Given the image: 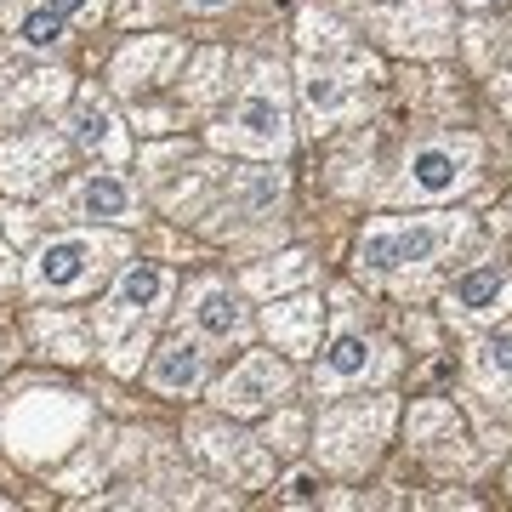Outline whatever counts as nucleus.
I'll return each instance as SVG.
<instances>
[{"label": "nucleus", "instance_id": "f257e3e1", "mask_svg": "<svg viewBox=\"0 0 512 512\" xmlns=\"http://www.w3.org/2000/svg\"><path fill=\"white\" fill-rule=\"evenodd\" d=\"M165 291H171V274H165L160 262H126L120 279H114V291L103 296V308H97V336L109 342V365L126 376L137 370V353L148 342V325H154V313L165 308Z\"/></svg>", "mask_w": 512, "mask_h": 512}, {"label": "nucleus", "instance_id": "f03ea898", "mask_svg": "<svg viewBox=\"0 0 512 512\" xmlns=\"http://www.w3.org/2000/svg\"><path fill=\"white\" fill-rule=\"evenodd\" d=\"M473 234L467 217H376L359 234V274H399V268H427L450 245Z\"/></svg>", "mask_w": 512, "mask_h": 512}, {"label": "nucleus", "instance_id": "7ed1b4c3", "mask_svg": "<svg viewBox=\"0 0 512 512\" xmlns=\"http://www.w3.org/2000/svg\"><path fill=\"white\" fill-rule=\"evenodd\" d=\"M114 262H126V239L114 228H74V234H57L35 251L29 285L40 296H86L114 274Z\"/></svg>", "mask_w": 512, "mask_h": 512}, {"label": "nucleus", "instance_id": "20e7f679", "mask_svg": "<svg viewBox=\"0 0 512 512\" xmlns=\"http://www.w3.org/2000/svg\"><path fill=\"white\" fill-rule=\"evenodd\" d=\"M211 143L234 148V154H256V160H279L291 148V97H285V74L256 69L251 86L239 92L234 114L211 126Z\"/></svg>", "mask_w": 512, "mask_h": 512}, {"label": "nucleus", "instance_id": "39448f33", "mask_svg": "<svg viewBox=\"0 0 512 512\" xmlns=\"http://www.w3.org/2000/svg\"><path fill=\"white\" fill-rule=\"evenodd\" d=\"M86 421H92V410H86L80 393H23L0 427H6V444L23 461H46V456H63L86 433Z\"/></svg>", "mask_w": 512, "mask_h": 512}, {"label": "nucleus", "instance_id": "423d86ee", "mask_svg": "<svg viewBox=\"0 0 512 512\" xmlns=\"http://www.w3.org/2000/svg\"><path fill=\"white\" fill-rule=\"evenodd\" d=\"M478 171V137H439L404 154L399 183L387 188V200H456Z\"/></svg>", "mask_w": 512, "mask_h": 512}, {"label": "nucleus", "instance_id": "0eeeda50", "mask_svg": "<svg viewBox=\"0 0 512 512\" xmlns=\"http://www.w3.org/2000/svg\"><path fill=\"white\" fill-rule=\"evenodd\" d=\"M387 427H393V404L370 399V404H336L319 416V456L336 473H359L376 461V450L387 444Z\"/></svg>", "mask_w": 512, "mask_h": 512}, {"label": "nucleus", "instance_id": "6e6552de", "mask_svg": "<svg viewBox=\"0 0 512 512\" xmlns=\"http://www.w3.org/2000/svg\"><path fill=\"white\" fill-rule=\"evenodd\" d=\"M393 353L382 348V342H370V336H359V330H336L330 336V348L319 353V370H313V387L319 393H342V387H365V382H387L393 376Z\"/></svg>", "mask_w": 512, "mask_h": 512}, {"label": "nucleus", "instance_id": "1a4fd4ad", "mask_svg": "<svg viewBox=\"0 0 512 512\" xmlns=\"http://www.w3.org/2000/svg\"><path fill=\"white\" fill-rule=\"evenodd\" d=\"M291 393V365L274 359V353H245L228 376L217 382V410L228 416H256V410H274L279 399Z\"/></svg>", "mask_w": 512, "mask_h": 512}, {"label": "nucleus", "instance_id": "9d476101", "mask_svg": "<svg viewBox=\"0 0 512 512\" xmlns=\"http://www.w3.org/2000/svg\"><path fill=\"white\" fill-rule=\"evenodd\" d=\"M69 165V143L52 137V131H29V137H12L0 143V188L6 194H35L46 188Z\"/></svg>", "mask_w": 512, "mask_h": 512}, {"label": "nucleus", "instance_id": "9b49d317", "mask_svg": "<svg viewBox=\"0 0 512 512\" xmlns=\"http://www.w3.org/2000/svg\"><path fill=\"white\" fill-rule=\"evenodd\" d=\"M512 308V268L507 262H473L467 274L444 291V313L456 325H484Z\"/></svg>", "mask_w": 512, "mask_h": 512}, {"label": "nucleus", "instance_id": "f8f14e48", "mask_svg": "<svg viewBox=\"0 0 512 512\" xmlns=\"http://www.w3.org/2000/svg\"><path fill=\"white\" fill-rule=\"evenodd\" d=\"M63 217H80V222H137V194H131L126 177H114V171H86L80 183L69 188V200H63Z\"/></svg>", "mask_w": 512, "mask_h": 512}, {"label": "nucleus", "instance_id": "ddd939ff", "mask_svg": "<svg viewBox=\"0 0 512 512\" xmlns=\"http://www.w3.org/2000/svg\"><path fill=\"white\" fill-rule=\"evenodd\" d=\"M69 143L86 148V154H97V160H109V165H120L131 154L126 126H120V114L109 109V97H103V92H80V97H74Z\"/></svg>", "mask_w": 512, "mask_h": 512}, {"label": "nucleus", "instance_id": "4468645a", "mask_svg": "<svg viewBox=\"0 0 512 512\" xmlns=\"http://www.w3.org/2000/svg\"><path fill=\"white\" fill-rule=\"evenodd\" d=\"M183 63V40L171 35H137L126 52L114 57V92H148V86H165Z\"/></svg>", "mask_w": 512, "mask_h": 512}, {"label": "nucleus", "instance_id": "2eb2a0df", "mask_svg": "<svg viewBox=\"0 0 512 512\" xmlns=\"http://www.w3.org/2000/svg\"><path fill=\"white\" fill-rule=\"evenodd\" d=\"M205 370H211L205 336H171V342L148 359V387L165 393V399H188V393L205 387Z\"/></svg>", "mask_w": 512, "mask_h": 512}, {"label": "nucleus", "instance_id": "dca6fc26", "mask_svg": "<svg viewBox=\"0 0 512 512\" xmlns=\"http://www.w3.org/2000/svg\"><path fill=\"white\" fill-rule=\"evenodd\" d=\"M296 86H302V103H308V114L319 126H336V120H348V114H359L370 103V92L359 86V74L319 69V63H308Z\"/></svg>", "mask_w": 512, "mask_h": 512}, {"label": "nucleus", "instance_id": "f3484780", "mask_svg": "<svg viewBox=\"0 0 512 512\" xmlns=\"http://www.w3.org/2000/svg\"><path fill=\"white\" fill-rule=\"evenodd\" d=\"M188 330L205 342H245L251 336V313L239 308L228 285H194L188 291Z\"/></svg>", "mask_w": 512, "mask_h": 512}, {"label": "nucleus", "instance_id": "a211bd4d", "mask_svg": "<svg viewBox=\"0 0 512 512\" xmlns=\"http://www.w3.org/2000/svg\"><path fill=\"white\" fill-rule=\"evenodd\" d=\"M262 325L274 336V348L285 359H308L319 348V325H325V308H319V296H296V302H279V308L262 313Z\"/></svg>", "mask_w": 512, "mask_h": 512}, {"label": "nucleus", "instance_id": "6ab92c4d", "mask_svg": "<svg viewBox=\"0 0 512 512\" xmlns=\"http://www.w3.org/2000/svg\"><path fill=\"white\" fill-rule=\"evenodd\" d=\"M194 450H200L205 461L228 467L239 484H256L262 467H268V444L245 439V433H222V427H194Z\"/></svg>", "mask_w": 512, "mask_h": 512}, {"label": "nucleus", "instance_id": "aec40b11", "mask_svg": "<svg viewBox=\"0 0 512 512\" xmlns=\"http://www.w3.org/2000/svg\"><path fill=\"white\" fill-rule=\"evenodd\" d=\"M467 376H473V387L484 399H495L512 416V330L484 336V342L467 353Z\"/></svg>", "mask_w": 512, "mask_h": 512}, {"label": "nucleus", "instance_id": "412c9836", "mask_svg": "<svg viewBox=\"0 0 512 512\" xmlns=\"http://www.w3.org/2000/svg\"><path fill=\"white\" fill-rule=\"evenodd\" d=\"M382 29L399 46H410V52H439V46H450V18H444L439 0H416L404 12H387Z\"/></svg>", "mask_w": 512, "mask_h": 512}, {"label": "nucleus", "instance_id": "4be33fe9", "mask_svg": "<svg viewBox=\"0 0 512 512\" xmlns=\"http://www.w3.org/2000/svg\"><path fill=\"white\" fill-rule=\"evenodd\" d=\"M410 444H421L427 456H461L467 433H461L456 404H444V399L416 404V410H410Z\"/></svg>", "mask_w": 512, "mask_h": 512}, {"label": "nucleus", "instance_id": "5701e85b", "mask_svg": "<svg viewBox=\"0 0 512 512\" xmlns=\"http://www.w3.org/2000/svg\"><path fill=\"white\" fill-rule=\"evenodd\" d=\"M69 97V74L63 69H40V74H23V86L6 103H0V120L12 126V120H23V114H35V109H57Z\"/></svg>", "mask_w": 512, "mask_h": 512}, {"label": "nucleus", "instance_id": "b1692460", "mask_svg": "<svg viewBox=\"0 0 512 512\" xmlns=\"http://www.w3.org/2000/svg\"><path fill=\"white\" fill-rule=\"evenodd\" d=\"M12 35H18V46H29V52H57V46L69 40V18L40 0V6H23L18 18H12Z\"/></svg>", "mask_w": 512, "mask_h": 512}, {"label": "nucleus", "instance_id": "393cba45", "mask_svg": "<svg viewBox=\"0 0 512 512\" xmlns=\"http://www.w3.org/2000/svg\"><path fill=\"white\" fill-rule=\"evenodd\" d=\"M308 279H313V262L296 251V256H279L274 268H251V274H245V285L268 296V291H291V285H308Z\"/></svg>", "mask_w": 512, "mask_h": 512}, {"label": "nucleus", "instance_id": "a878e982", "mask_svg": "<svg viewBox=\"0 0 512 512\" xmlns=\"http://www.w3.org/2000/svg\"><path fill=\"white\" fill-rule=\"evenodd\" d=\"M40 342H52L57 359H86V336L69 325V319H57V313H40Z\"/></svg>", "mask_w": 512, "mask_h": 512}, {"label": "nucleus", "instance_id": "bb28decb", "mask_svg": "<svg viewBox=\"0 0 512 512\" xmlns=\"http://www.w3.org/2000/svg\"><path fill=\"white\" fill-rule=\"evenodd\" d=\"M222 69H228V57H222V52H205L200 69H194V86H188V97H194V103H211V97L222 92Z\"/></svg>", "mask_w": 512, "mask_h": 512}, {"label": "nucleus", "instance_id": "cd10ccee", "mask_svg": "<svg viewBox=\"0 0 512 512\" xmlns=\"http://www.w3.org/2000/svg\"><path fill=\"white\" fill-rule=\"evenodd\" d=\"M52 12H63V18H97L103 12V0H46Z\"/></svg>", "mask_w": 512, "mask_h": 512}, {"label": "nucleus", "instance_id": "c85d7f7f", "mask_svg": "<svg viewBox=\"0 0 512 512\" xmlns=\"http://www.w3.org/2000/svg\"><path fill=\"white\" fill-rule=\"evenodd\" d=\"M285 501H319V484H313L308 473H296L291 484H285Z\"/></svg>", "mask_w": 512, "mask_h": 512}, {"label": "nucleus", "instance_id": "c756f323", "mask_svg": "<svg viewBox=\"0 0 512 512\" xmlns=\"http://www.w3.org/2000/svg\"><path fill=\"white\" fill-rule=\"evenodd\" d=\"M188 12H228V6H234V0H183Z\"/></svg>", "mask_w": 512, "mask_h": 512}, {"label": "nucleus", "instance_id": "7c9ffc66", "mask_svg": "<svg viewBox=\"0 0 512 512\" xmlns=\"http://www.w3.org/2000/svg\"><path fill=\"white\" fill-rule=\"evenodd\" d=\"M495 97H501V109L512 114V74H501V80H495Z\"/></svg>", "mask_w": 512, "mask_h": 512}, {"label": "nucleus", "instance_id": "2f4dec72", "mask_svg": "<svg viewBox=\"0 0 512 512\" xmlns=\"http://www.w3.org/2000/svg\"><path fill=\"white\" fill-rule=\"evenodd\" d=\"M467 6H490V0H467Z\"/></svg>", "mask_w": 512, "mask_h": 512}, {"label": "nucleus", "instance_id": "473e14b6", "mask_svg": "<svg viewBox=\"0 0 512 512\" xmlns=\"http://www.w3.org/2000/svg\"><path fill=\"white\" fill-rule=\"evenodd\" d=\"M0 370H6V348H0Z\"/></svg>", "mask_w": 512, "mask_h": 512}, {"label": "nucleus", "instance_id": "72a5a7b5", "mask_svg": "<svg viewBox=\"0 0 512 512\" xmlns=\"http://www.w3.org/2000/svg\"><path fill=\"white\" fill-rule=\"evenodd\" d=\"M0 80H6V63H0Z\"/></svg>", "mask_w": 512, "mask_h": 512}]
</instances>
